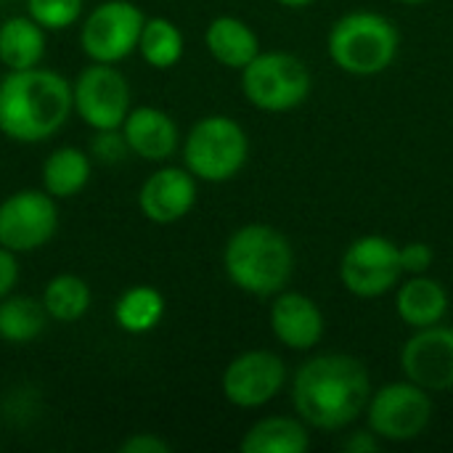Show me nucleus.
<instances>
[{"mask_svg":"<svg viewBox=\"0 0 453 453\" xmlns=\"http://www.w3.org/2000/svg\"><path fill=\"white\" fill-rule=\"evenodd\" d=\"M372 377L364 361L345 353L313 356L292 377L295 414L319 433H337L366 414Z\"/></svg>","mask_w":453,"mask_h":453,"instance_id":"obj_1","label":"nucleus"},{"mask_svg":"<svg viewBox=\"0 0 453 453\" xmlns=\"http://www.w3.org/2000/svg\"><path fill=\"white\" fill-rule=\"evenodd\" d=\"M72 114V82L64 74L32 66L0 77V133L8 141H50Z\"/></svg>","mask_w":453,"mask_h":453,"instance_id":"obj_2","label":"nucleus"},{"mask_svg":"<svg viewBox=\"0 0 453 453\" xmlns=\"http://www.w3.org/2000/svg\"><path fill=\"white\" fill-rule=\"evenodd\" d=\"M228 281L250 297H273L287 289L295 273L292 242L273 226L247 223L223 247Z\"/></svg>","mask_w":453,"mask_h":453,"instance_id":"obj_3","label":"nucleus"},{"mask_svg":"<svg viewBox=\"0 0 453 453\" xmlns=\"http://www.w3.org/2000/svg\"><path fill=\"white\" fill-rule=\"evenodd\" d=\"M398 27L377 11L342 13L326 35L332 64L350 77H377L388 72L398 58Z\"/></svg>","mask_w":453,"mask_h":453,"instance_id":"obj_4","label":"nucleus"},{"mask_svg":"<svg viewBox=\"0 0 453 453\" xmlns=\"http://www.w3.org/2000/svg\"><path fill=\"white\" fill-rule=\"evenodd\" d=\"M183 167L202 183L234 180L250 159L247 130L226 114H207L183 138Z\"/></svg>","mask_w":453,"mask_h":453,"instance_id":"obj_5","label":"nucleus"},{"mask_svg":"<svg viewBox=\"0 0 453 453\" xmlns=\"http://www.w3.org/2000/svg\"><path fill=\"white\" fill-rule=\"evenodd\" d=\"M239 74L244 98L271 114L303 106L313 88L308 64L287 50H260Z\"/></svg>","mask_w":453,"mask_h":453,"instance_id":"obj_6","label":"nucleus"},{"mask_svg":"<svg viewBox=\"0 0 453 453\" xmlns=\"http://www.w3.org/2000/svg\"><path fill=\"white\" fill-rule=\"evenodd\" d=\"M433 411V393L403 377L372 393L366 425L382 443H409L427 433Z\"/></svg>","mask_w":453,"mask_h":453,"instance_id":"obj_7","label":"nucleus"},{"mask_svg":"<svg viewBox=\"0 0 453 453\" xmlns=\"http://www.w3.org/2000/svg\"><path fill=\"white\" fill-rule=\"evenodd\" d=\"M401 244L382 234H364L348 244L340 257L342 287L361 300H377L393 292L403 279Z\"/></svg>","mask_w":453,"mask_h":453,"instance_id":"obj_8","label":"nucleus"},{"mask_svg":"<svg viewBox=\"0 0 453 453\" xmlns=\"http://www.w3.org/2000/svg\"><path fill=\"white\" fill-rule=\"evenodd\" d=\"M146 16L130 0H104L90 8L80 27V48L90 61L122 64L138 53Z\"/></svg>","mask_w":453,"mask_h":453,"instance_id":"obj_9","label":"nucleus"},{"mask_svg":"<svg viewBox=\"0 0 453 453\" xmlns=\"http://www.w3.org/2000/svg\"><path fill=\"white\" fill-rule=\"evenodd\" d=\"M74 114L90 130H117L130 114V82L117 64L90 61L72 80Z\"/></svg>","mask_w":453,"mask_h":453,"instance_id":"obj_10","label":"nucleus"},{"mask_svg":"<svg viewBox=\"0 0 453 453\" xmlns=\"http://www.w3.org/2000/svg\"><path fill=\"white\" fill-rule=\"evenodd\" d=\"M58 199L45 188H21L0 202V244L16 255L45 247L58 231Z\"/></svg>","mask_w":453,"mask_h":453,"instance_id":"obj_11","label":"nucleus"},{"mask_svg":"<svg viewBox=\"0 0 453 453\" xmlns=\"http://www.w3.org/2000/svg\"><path fill=\"white\" fill-rule=\"evenodd\" d=\"M289 380L287 364L271 350L239 353L220 377L223 398L236 409H263L276 401Z\"/></svg>","mask_w":453,"mask_h":453,"instance_id":"obj_12","label":"nucleus"},{"mask_svg":"<svg viewBox=\"0 0 453 453\" xmlns=\"http://www.w3.org/2000/svg\"><path fill=\"white\" fill-rule=\"evenodd\" d=\"M401 372L427 393L453 390V326L435 324L411 329L401 348Z\"/></svg>","mask_w":453,"mask_h":453,"instance_id":"obj_13","label":"nucleus"},{"mask_svg":"<svg viewBox=\"0 0 453 453\" xmlns=\"http://www.w3.org/2000/svg\"><path fill=\"white\" fill-rule=\"evenodd\" d=\"M199 180L175 165L157 167L138 188V210L154 226L180 223L196 204Z\"/></svg>","mask_w":453,"mask_h":453,"instance_id":"obj_14","label":"nucleus"},{"mask_svg":"<svg viewBox=\"0 0 453 453\" xmlns=\"http://www.w3.org/2000/svg\"><path fill=\"white\" fill-rule=\"evenodd\" d=\"M268 321H271V332L276 342L295 353L313 350L324 340V332H326V319H324L321 305L313 297L303 292H289V289L273 295Z\"/></svg>","mask_w":453,"mask_h":453,"instance_id":"obj_15","label":"nucleus"},{"mask_svg":"<svg viewBox=\"0 0 453 453\" xmlns=\"http://www.w3.org/2000/svg\"><path fill=\"white\" fill-rule=\"evenodd\" d=\"M119 130L130 154L151 165H165L180 146L178 122L159 106H133Z\"/></svg>","mask_w":453,"mask_h":453,"instance_id":"obj_16","label":"nucleus"},{"mask_svg":"<svg viewBox=\"0 0 453 453\" xmlns=\"http://www.w3.org/2000/svg\"><path fill=\"white\" fill-rule=\"evenodd\" d=\"M395 313L409 329L435 326L449 313V292L427 273L409 276L395 287Z\"/></svg>","mask_w":453,"mask_h":453,"instance_id":"obj_17","label":"nucleus"},{"mask_svg":"<svg viewBox=\"0 0 453 453\" xmlns=\"http://www.w3.org/2000/svg\"><path fill=\"white\" fill-rule=\"evenodd\" d=\"M204 45L220 66L236 72L263 50L257 32L239 16H215L204 29Z\"/></svg>","mask_w":453,"mask_h":453,"instance_id":"obj_18","label":"nucleus"},{"mask_svg":"<svg viewBox=\"0 0 453 453\" xmlns=\"http://www.w3.org/2000/svg\"><path fill=\"white\" fill-rule=\"evenodd\" d=\"M311 449V427L295 417H263L239 441L242 453H305Z\"/></svg>","mask_w":453,"mask_h":453,"instance_id":"obj_19","label":"nucleus"},{"mask_svg":"<svg viewBox=\"0 0 453 453\" xmlns=\"http://www.w3.org/2000/svg\"><path fill=\"white\" fill-rule=\"evenodd\" d=\"M48 48V32L27 13L8 16L0 24V64L8 72L40 66Z\"/></svg>","mask_w":453,"mask_h":453,"instance_id":"obj_20","label":"nucleus"},{"mask_svg":"<svg viewBox=\"0 0 453 453\" xmlns=\"http://www.w3.org/2000/svg\"><path fill=\"white\" fill-rule=\"evenodd\" d=\"M40 178L53 199H72L90 183L93 159L77 146H58L45 157Z\"/></svg>","mask_w":453,"mask_h":453,"instance_id":"obj_21","label":"nucleus"},{"mask_svg":"<svg viewBox=\"0 0 453 453\" xmlns=\"http://www.w3.org/2000/svg\"><path fill=\"white\" fill-rule=\"evenodd\" d=\"M167 303L165 295L157 287L149 284H135L130 289H125L117 303H114V324L125 332V334H149L154 332L162 319H165Z\"/></svg>","mask_w":453,"mask_h":453,"instance_id":"obj_22","label":"nucleus"},{"mask_svg":"<svg viewBox=\"0 0 453 453\" xmlns=\"http://www.w3.org/2000/svg\"><path fill=\"white\" fill-rule=\"evenodd\" d=\"M40 300H42V308H45L48 319H53L58 324H74L90 311L93 292H90V287H88V281L82 276L58 273L45 284Z\"/></svg>","mask_w":453,"mask_h":453,"instance_id":"obj_23","label":"nucleus"},{"mask_svg":"<svg viewBox=\"0 0 453 453\" xmlns=\"http://www.w3.org/2000/svg\"><path fill=\"white\" fill-rule=\"evenodd\" d=\"M48 324V313L42 300L29 295H8L0 300V340L24 345L42 334Z\"/></svg>","mask_w":453,"mask_h":453,"instance_id":"obj_24","label":"nucleus"},{"mask_svg":"<svg viewBox=\"0 0 453 453\" xmlns=\"http://www.w3.org/2000/svg\"><path fill=\"white\" fill-rule=\"evenodd\" d=\"M186 50V37L180 27L165 16H151L143 24L138 53L151 69H173Z\"/></svg>","mask_w":453,"mask_h":453,"instance_id":"obj_25","label":"nucleus"},{"mask_svg":"<svg viewBox=\"0 0 453 453\" xmlns=\"http://www.w3.org/2000/svg\"><path fill=\"white\" fill-rule=\"evenodd\" d=\"M85 0H27V13L45 32H64L82 19Z\"/></svg>","mask_w":453,"mask_h":453,"instance_id":"obj_26","label":"nucleus"},{"mask_svg":"<svg viewBox=\"0 0 453 453\" xmlns=\"http://www.w3.org/2000/svg\"><path fill=\"white\" fill-rule=\"evenodd\" d=\"M127 154H130V149H127V141L119 127L117 130H93L90 157H96L101 165H119Z\"/></svg>","mask_w":453,"mask_h":453,"instance_id":"obj_27","label":"nucleus"},{"mask_svg":"<svg viewBox=\"0 0 453 453\" xmlns=\"http://www.w3.org/2000/svg\"><path fill=\"white\" fill-rule=\"evenodd\" d=\"M435 250L427 242H409L401 247V265L406 276H422L433 268Z\"/></svg>","mask_w":453,"mask_h":453,"instance_id":"obj_28","label":"nucleus"},{"mask_svg":"<svg viewBox=\"0 0 453 453\" xmlns=\"http://www.w3.org/2000/svg\"><path fill=\"white\" fill-rule=\"evenodd\" d=\"M122 453H170V443L154 433H135L119 443Z\"/></svg>","mask_w":453,"mask_h":453,"instance_id":"obj_29","label":"nucleus"},{"mask_svg":"<svg viewBox=\"0 0 453 453\" xmlns=\"http://www.w3.org/2000/svg\"><path fill=\"white\" fill-rule=\"evenodd\" d=\"M19 257H16V252H11V250H5L3 244H0V300L3 297H8L11 292H13V287H16V281H19Z\"/></svg>","mask_w":453,"mask_h":453,"instance_id":"obj_30","label":"nucleus"},{"mask_svg":"<svg viewBox=\"0 0 453 453\" xmlns=\"http://www.w3.org/2000/svg\"><path fill=\"white\" fill-rule=\"evenodd\" d=\"M342 449L348 453H377L382 449V441L366 427V430H356L348 435V441L342 443Z\"/></svg>","mask_w":453,"mask_h":453,"instance_id":"obj_31","label":"nucleus"},{"mask_svg":"<svg viewBox=\"0 0 453 453\" xmlns=\"http://www.w3.org/2000/svg\"><path fill=\"white\" fill-rule=\"evenodd\" d=\"M273 3H279L281 8H292V11H300V8H308V5H313L316 0H273Z\"/></svg>","mask_w":453,"mask_h":453,"instance_id":"obj_32","label":"nucleus"},{"mask_svg":"<svg viewBox=\"0 0 453 453\" xmlns=\"http://www.w3.org/2000/svg\"><path fill=\"white\" fill-rule=\"evenodd\" d=\"M393 3H401V5H422L427 0H393Z\"/></svg>","mask_w":453,"mask_h":453,"instance_id":"obj_33","label":"nucleus"}]
</instances>
